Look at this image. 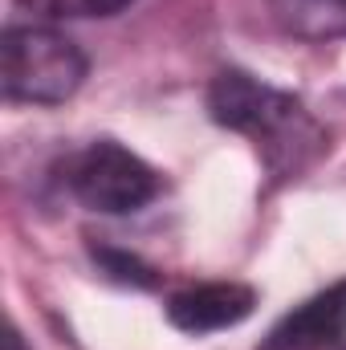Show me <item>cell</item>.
I'll return each mask as SVG.
<instances>
[{
  "instance_id": "cell-7",
  "label": "cell",
  "mask_w": 346,
  "mask_h": 350,
  "mask_svg": "<svg viewBox=\"0 0 346 350\" xmlns=\"http://www.w3.org/2000/svg\"><path fill=\"white\" fill-rule=\"evenodd\" d=\"M21 4L53 21H70V16H114L135 0H21Z\"/></svg>"
},
{
  "instance_id": "cell-6",
  "label": "cell",
  "mask_w": 346,
  "mask_h": 350,
  "mask_svg": "<svg viewBox=\"0 0 346 350\" xmlns=\"http://www.w3.org/2000/svg\"><path fill=\"white\" fill-rule=\"evenodd\" d=\"M269 12L297 41L346 37V0H269Z\"/></svg>"
},
{
  "instance_id": "cell-2",
  "label": "cell",
  "mask_w": 346,
  "mask_h": 350,
  "mask_svg": "<svg viewBox=\"0 0 346 350\" xmlns=\"http://www.w3.org/2000/svg\"><path fill=\"white\" fill-rule=\"evenodd\" d=\"M0 57L4 98L21 106H62L86 82V53L49 25H8Z\"/></svg>"
},
{
  "instance_id": "cell-1",
  "label": "cell",
  "mask_w": 346,
  "mask_h": 350,
  "mask_svg": "<svg viewBox=\"0 0 346 350\" xmlns=\"http://www.w3.org/2000/svg\"><path fill=\"white\" fill-rule=\"evenodd\" d=\"M208 114L253 139V147L261 151L269 175L277 179H297L326 147H330V135L322 131V122L285 90L265 86L253 74H241V70H224L212 90H208Z\"/></svg>"
},
{
  "instance_id": "cell-8",
  "label": "cell",
  "mask_w": 346,
  "mask_h": 350,
  "mask_svg": "<svg viewBox=\"0 0 346 350\" xmlns=\"http://www.w3.org/2000/svg\"><path fill=\"white\" fill-rule=\"evenodd\" d=\"M8 350H25V342H21V334H16V330L8 334Z\"/></svg>"
},
{
  "instance_id": "cell-3",
  "label": "cell",
  "mask_w": 346,
  "mask_h": 350,
  "mask_svg": "<svg viewBox=\"0 0 346 350\" xmlns=\"http://www.w3.org/2000/svg\"><path fill=\"white\" fill-rule=\"evenodd\" d=\"M70 191L78 196V204H86L90 212L122 216V212L147 208L163 191V179H159V172L147 159H139L122 143L98 139V143H90L86 151L74 155V163H70Z\"/></svg>"
},
{
  "instance_id": "cell-5",
  "label": "cell",
  "mask_w": 346,
  "mask_h": 350,
  "mask_svg": "<svg viewBox=\"0 0 346 350\" xmlns=\"http://www.w3.org/2000/svg\"><path fill=\"white\" fill-rule=\"evenodd\" d=\"M346 334V277L310 297L302 310H293L273 334L269 350H326L343 342Z\"/></svg>"
},
{
  "instance_id": "cell-4",
  "label": "cell",
  "mask_w": 346,
  "mask_h": 350,
  "mask_svg": "<svg viewBox=\"0 0 346 350\" xmlns=\"http://www.w3.org/2000/svg\"><path fill=\"white\" fill-rule=\"evenodd\" d=\"M257 306V293L241 281H208L196 289H183L168 301V322L183 334H216L228 326H241Z\"/></svg>"
}]
</instances>
